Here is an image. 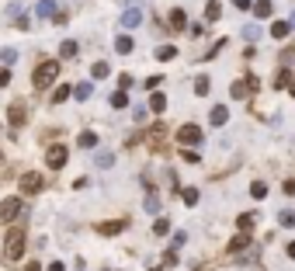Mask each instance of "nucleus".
<instances>
[{
	"mask_svg": "<svg viewBox=\"0 0 295 271\" xmlns=\"http://www.w3.org/2000/svg\"><path fill=\"white\" fill-rule=\"evenodd\" d=\"M142 209L150 212V216H157V212H160V198H157V195H150V198L142 202Z\"/></svg>",
	"mask_w": 295,
	"mask_h": 271,
	"instance_id": "26",
	"label": "nucleus"
},
{
	"mask_svg": "<svg viewBox=\"0 0 295 271\" xmlns=\"http://www.w3.org/2000/svg\"><path fill=\"white\" fill-rule=\"evenodd\" d=\"M118 84H122V91H129V87H132V76H129V73H122V76H118Z\"/></svg>",
	"mask_w": 295,
	"mask_h": 271,
	"instance_id": "41",
	"label": "nucleus"
},
{
	"mask_svg": "<svg viewBox=\"0 0 295 271\" xmlns=\"http://www.w3.org/2000/svg\"><path fill=\"white\" fill-rule=\"evenodd\" d=\"M150 111H157V115H160V111H167V98H163L160 91H157V94L150 98Z\"/></svg>",
	"mask_w": 295,
	"mask_h": 271,
	"instance_id": "21",
	"label": "nucleus"
},
{
	"mask_svg": "<svg viewBox=\"0 0 295 271\" xmlns=\"http://www.w3.org/2000/svg\"><path fill=\"white\" fill-rule=\"evenodd\" d=\"M77 146H80V149H94V146H97V136H94V132H80V136H77Z\"/></svg>",
	"mask_w": 295,
	"mask_h": 271,
	"instance_id": "17",
	"label": "nucleus"
},
{
	"mask_svg": "<svg viewBox=\"0 0 295 271\" xmlns=\"http://www.w3.org/2000/svg\"><path fill=\"white\" fill-rule=\"evenodd\" d=\"M170 28H177V31H181V28H188V14H184L181 7H174V11H170Z\"/></svg>",
	"mask_w": 295,
	"mask_h": 271,
	"instance_id": "13",
	"label": "nucleus"
},
{
	"mask_svg": "<svg viewBox=\"0 0 295 271\" xmlns=\"http://www.w3.org/2000/svg\"><path fill=\"white\" fill-rule=\"evenodd\" d=\"M21 254H24V229H11V233H7V244H4V257L18 261Z\"/></svg>",
	"mask_w": 295,
	"mask_h": 271,
	"instance_id": "2",
	"label": "nucleus"
},
{
	"mask_svg": "<svg viewBox=\"0 0 295 271\" xmlns=\"http://www.w3.org/2000/svg\"><path fill=\"white\" fill-rule=\"evenodd\" d=\"M208 119H212V125H226V119H229V111H226V104H215V108H212V115H208Z\"/></svg>",
	"mask_w": 295,
	"mask_h": 271,
	"instance_id": "12",
	"label": "nucleus"
},
{
	"mask_svg": "<svg viewBox=\"0 0 295 271\" xmlns=\"http://www.w3.org/2000/svg\"><path fill=\"white\" fill-rule=\"evenodd\" d=\"M285 254H288V257L295 261V244H288V247H285Z\"/></svg>",
	"mask_w": 295,
	"mask_h": 271,
	"instance_id": "45",
	"label": "nucleus"
},
{
	"mask_svg": "<svg viewBox=\"0 0 295 271\" xmlns=\"http://www.w3.org/2000/svg\"><path fill=\"white\" fill-rule=\"evenodd\" d=\"M7 18H14V21H18V18H21V4H11V7H7Z\"/></svg>",
	"mask_w": 295,
	"mask_h": 271,
	"instance_id": "40",
	"label": "nucleus"
},
{
	"mask_svg": "<svg viewBox=\"0 0 295 271\" xmlns=\"http://www.w3.org/2000/svg\"><path fill=\"white\" fill-rule=\"evenodd\" d=\"M195 94H198V98H205V94H208V76H205V73L195 80Z\"/></svg>",
	"mask_w": 295,
	"mask_h": 271,
	"instance_id": "28",
	"label": "nucleus"
},
{
	"mask_svg": "<svg viewBox=\"0 0 295 271\" xmlns=\"http://www.w3.org/2000/svg\"><path fill=\"white\" fill-rule=\"evenodd\" d=\"M174 56H177L174 46H160V49H157V59H174Z\"/></svg>",
	"mask_w": 295,
	"mask_h": 271,
	"instance_id": "33",
	"label": "nucleus"
},
{
	"mask_svg": "<svg viewBox=\"0 0 295 271\" xmlns=\"http://www.w3.org/2000/svg\"><path fill=\"white\" fill-rule=\"evenodd\" d=\"M115 52H122V56L132 52V38H129V35H118V38H115Z\"/></svg>",
	"mask_w": 295,
	"mask_h": 271,
	"instance_id": "18",
	"label": "nucleus"
},
{
	"mask_svg": "<svg viewBox=\"0 0 295 271\" xmlns=\"http://www.w3.org/2000/svg\"><path fill=\"white\" fill-rule=\"evenodd\" d=\"M177 143H181V146H198V143H202V129L191 125V122L181 125V129H177Z\"/></svg>",
	"mask_w": 295,
	"mask_h": 271,
	"instance_id": "3",
	"label": "nucleus"
},
{
	"mask_svg": "<svg viewBox=\"0 0 295 271\" xmlns=\"http://www.w3.org/2000/svg\"><path fill=\"white\" fill-rule=\"evenodd\" d=\"M14 59H18V49H14V46H4V49H0V63H7V66H11Z\"/></svg>",
	"mask_w": 295,
	"mask_h": 271,
	"instance_id": "23",
	"label": "nucleus"
},
{
	"mask_svg": "<svg viewBox=\"0 0 295 271\" xmlns=\"http://www.w3.org/2000/svg\"><path fill=\"white\" fill-rule=\"evenodd\" d=\"M153 271H157V268H153Z\"/></svg>",
	"mask_w": 295,
	"mask_h": 271,
	"instance_id": "46",
	"label": "nucleus"
},
{
	"mask_svg": "<svg viewBox=\"0 0 295 271\" xmlns=\"http://www.w3.org/2000/svg\"><path fill=\"white\" fill-rule=\"evenodd\" d=\"M69 94H73V87H59V91L52 94V101H56V104H63V101H66Z\"/></svg>",
	"mask_w": 295,
	"mask_h": 271,
	"instance_id": "35",
	"label": "nucleus"
},
{
	"mask_svg": "<svg viewBox=\"0 0 295 271\" xmlns=\"http://www.w3.org/2000/svg\"><path fill=\"white\" fill-rule=\"evenodd\" d=\"M136 25H142V11L139 7H125L122 11V28H136Z\"/></svg>",
	"mask_w": 295,
	"mask_h": 271,
	"instance_id": "8",
	"label": "nucleus"
},
{
	"mask_svg": "<svg viewBox=\"0 0 295 271\" xmlns=\"http://www.w3.org/2000/svg\"><path fill=\"white\" fill-rule=\"evenodd\" d=\"M219 18H223V4H215V0H212V4L205 7V21H219Z\"/></svg>",
	"mask_w": 295,
	"mask_h": 271,
	"instance_id": "22",
	"label": "nucleus"
},
{
	"mask_svg": "<svg viewBox=\"0 0 295 271\" xmlns=\"http://www.w3.org/2000/svg\"><path fill=\"white\" fill-rule=\"evenodd\" d=\"M91 94H94V87H91L87 80H84V84H77V87H73V98H77V101H87Z\"/></svg>",
	"mask_w": 295,
	"mask_h": 271,
	"instance_id": "19",
	"label": "nucleus"
},
{
	"mask_svg": "<svg viewBox=\"0 0 295 271\" xmlns=\"http://www.w3.org/2000/svg\"><path fill=\"white\" fill-rule=\"evenodd\" d=\"M247 244H250V233H240V237H233V240H229V247H226V250H229V254H240Z\"/></svg>",
	"mask_w": 295,
	"mask_h": 271,
	"instance_id": "15",
	"label": "nucleus"
},
{
	"mask_svg": "<svg viewBox=\"0 0 295 271\" xmlns=\"http://www.w3.org/2000/svg\"><path fill=\"white\" fill-rule=\"evenodd\" d=\"M91 73L97 76V80H104V76L112 73V66H108V63H94V66H91Z\"/></svg>",
	"mask_w": 295,
	"mask_h": 271,
	"instance_id": "25",
	"label": "nucleus"
},
{
	"mask_svg": "<svg viewBox=\"0 0 295 271\" xmlns=\"http://www.w3.org/2000/svg\"><path fill=\"white\" fill-rule=\"evenodd\" d=\"M271 11H274L271 0H257V4H253V14H257V18H271Z\"/></svg>",
	"mask_w": 295,
	"mask_h": 271,
	"instance_id": "20",
	"label": "nucleus"
},
{
	"mask_svg": "<svg viewBox=\"0 0 295 271\" xmlns=\"http://www.w3.org/2000/svg\"><path fill=\"white\" fill-rule=\"evenodd\" d=\"M112 164H115L112 153H101V157H97V167H112Z\"/></svg>",
	"mask_w": 295,
	"mask_h": 271,
	"instance_id": "36",
	"label": "nucleus"
},
{
	"mask_svg": "<svg viewBox=\"0 0 295 271\" xmlns=\"http://www.w3.org/2000/svg\"><path fill=\"white\" fill-rule=\"evenodd\" d=\"M233 4H236L240 11H250V7H253V4H250V0H233Z\"/></svg>",
	"mask_w": 295,
	"mask_h": 271,
	"instance_id": "42",
	"label": "nucleus"
},
{
	"mask_svg": "<svg viewBox=\"0 0 295 271\" xmlns=\"http://www.w3.org/2000/svg\"><path fill=\"white\" fill-rule=\"evenodd\" d=\"M24 271H42V264H39V261H31V264H28Z\"/></svg>",
	"mask_w": 295,
	"mask_h": 271,
	"instance_id": "44",
	"label": "nucleus"
},
{
	"mask_svg": "<svg viewBox=\"0 0 295 271\" xmlns=\"http://www.w3.org/2000/svg\"><path fill=\"white\" fill-rule=\"evenodd\" d=\"M18 212H21V202H18V198H7L4 205H0V222H11Z\"/></svg>",
	"mask_w": 295,
	"mask_h": 271,
	"instance_id": "7",
	"label": "nucleus"
},
{
	"mask_svg": "<svg viewBox=\"0 0 295 271\" xmlns=\"http://www.w3.org/2000/svg\"><path fill=\"white\" fill-rule=\"evenodd\" d=\"M153 233H157V237H167V233H170V222H167V219H157V222H153Z\"/></svg>",
	"mask_w": 295,
	"mask_h": 271,
	"instance_id": "32",
	"label": "nucleus"
},
{
	"mask_svg": "<svg viewBox=\"0 0 295 271\" xmlns=\"http://www.w3.org/2000/svg\"><path fill=\"white\" fill-rule=\"evenodd\" d=\"M253 222H257V216H253V212H243V216H240V229H243V233H250V226H253Z\"/></svg>",
	"mask_w": 295,
	"mask_h": 271,
	"instance_id": "29",
	"label": "nucleus"
},
{
	"mask_svg": "<svg viewBox=\"0 0 295 271\" xmlns=\"http://www.w3.org/2000/svg\"><path fill=\"white\" fill-rule=\"evenodd\" d=\"M243 38H247V42H257V38H261V28H257V25H247V28H243Z\"/></svg>",
	"mask_w": 295,
	"mask_h": 271,
	"instance_id": "31",
	"label": "nucleus"
},
{
	"mask_svg": "<svg viewBox=\"0 0 295 271\" xmlns=\"http://www.w3.org/2000/svg\"><path fill=\"white\" fill-rule=\"evenodd\" d=\"M288 31H292V21H274V25H271V35L278 38V42H285Z\"/></svg>",
	"mask_w": 295,
	"mask_h": 271,
	"instance_id": "11",
	"label": "nucleus"
},
{
	"mask_svg": "<svg viewBox=\"0 0 295 271\" xmlns=\"http://www.w3.org/2000/svg\"><path fill=\"white\" fill-rule=\"evenodd\" d=\"M250 195H253V198H264V195H268V184H264V181H253V184H250Z\"/></svg>",
	"mask_w": 295,
	"mask_h": 271,
	"instance_id": "27",
	"label": "nucleus"
},
{
	"mask_svg": "<svg viewBox=\"0 0 295 271\" xmlns=\"http://www.w3.org/2000/svg\"><path fill=\"white\" fill-rule=\"evenodd\" d=\"M56 76H59V63H42L39 70L31 73V84H35V87L42 91V87H49V84L56 80Z\"/></svg>",
	"mask_w": 295,
	"mask_h": 271,
	"instance_id": "1",
	"label": "nucleus"
},
{
	"mask_svg": "<svg viewBox=\"0 0 295 271\" xmlns=\"http://www.w3.org/2000/svg\"><path fill=\"white\" fill-rule=\"evenodd\" d=\"M42 184H45L42 174H24V177H21V191H28V195H31V191H39Z\"/></svg>",
	"mask_w": 295,
	"mask_h": 271,
	"instance_id": "9",
	"label": "nucleus"
},
{
	"mask_svg": "<svg viewBox=\"0 0 295 271\" xmlns=\"http://www.w3.org/2000/svg\"><path fill=\"white\" fill-rule=\"evenodd\" d=\"M278 222H281V226H295V212H292V209L278 212Z\"/></svg>",
	"mask_w": 295,
	"mask_h": 271,
	"instance_id": "34",
	"label": "nucleus"
},
{
	"mask_svg": "<svg viewBox=\"0 0 295 271\" xmlns=\"http://www.w3.org/2000/svg\"><path fill=\"white\" fill-rule=\"evenodd\" d=\"M49 271H66V264H63V261H52V264H49Z\"/></svg>",
	"mask_w": 295,
	"mask_h": 271,
	"instance_id": "43",
	"label": "nucleus"
},
{
	"mask_svg": "<svg viewBox=\"0 0 295 271\" xmlns=\"http://www.w3.org/2000/svg\"><path fill=\"white\" fill-rule=\"evenodd\" d=\"M7 84H11V70L0 66V87H7Z\"/></svg>",
	"mask_w": 295,
	"mask_h": 271,
	"instance_id": "38",
	"label": "nucleus"
},
{
	"mask_svg": "<svg viewBox=\"0 0 295 271\" xmlns=\"http://www.w3.org/2000/svg\"><path fill=\"white\" fill-rule=\"evenodd\" d=\"M7 119H11V125H14V129H21V125H24V104H11Z\"/></svg>",
	"mask_w": 295,
	"mask_h": 271,
	"instance_id": "10",
	"label": "nucleus"
},
{
	"mask_svg": "<svg viewBox=\"0 0 295 271\" xmlns=\"http://www.w3.org/2000/svg\"><path fill=\"white\" fill-rule=\"evenodd\" d=\"M125 104H129V94L125 91H115L112 94V108H125Z\"/></svg>",
	"mask_w": 295,
	"mask_h": 271,
	"instance_id": "30",
	"label": "nucleus"
},
{
	"mask_svg": "<svg viewBox=\"0 0 295 271\" xmlns=\"http://www.w3.org/2000/svg\"><path fill=\"white\" fill-rule=\"evenodd\" d=\"M181 157L188 160V164H198V153H195V149H181Z\"/></svg>",
	"mask_w": 295,
	"mask_h": 271,
	"instance_id": "39",
	"label": "nucleus"
},
{
	"mask_svg": "<svg viewBox=\"0 0 295 271\" xmlns=\"http://www.w3.org/2000/svg\"><path fill=\"white\" fill-rule=\"evenodd\" d=\"M181 198L188 205H198V188H181Z\"/></svg>",
	"mask_w": 295,
	"mask_h": 271,
	"instance_id": "24",
	"label": "nucleus"
},
{
	"mask_svg": "<svg viewBox=\"0 0 295 271\" xmlns=\"http://www.w3.org/2000/svg\"><path fill=\"white\" fill-rule=\"evenodd\" d=\"M125 229V219H115V222H101V233L104 237H115V233H122Z\"/></svg>",
	"mask_w": 295,
	"mask_h": 271,
	"instance_id": "14",
	"label": "nucleus"
},
{
	"mask_svg": "<svg viewBox=\"0 0 295 271\" xmlns=\"http://www.w3.org/2000/svg\"><path fill=\"white\" fill-rule=\"evenodd\" d=\"M274 84H278V91L288 84V70H278V76H274Z\"/></svg>",
	"mask_w": 295,
	"mask_h": 271,
	"instance_id": "37",
	"label": "nucleus"
},
{
	"mask_svg": "<svg viewBox=\"0 0 295 271\" xmlns=\"http://www.w3.org/2000/svg\"><path fill=\"white\" fill-rule=\"evenodd\" d=\"M66 157H69L66 146H49V149H45V164H49L52 171H59V167L66 164Z\"/></svg>",
	"mask_w": 295,
	"mask_h": 271,
	"instance_id": "4",
	"label": "nucleus"
},
{
	"mask_svg": "<svg viewBox=\"0 0 295 271\" xmlns=\"http://www.w3.org/2000/svg\"><path fill=\"white\" fill-rule=\"evenodd\" d=\"M77 52H80V46L73 42V38H66V42L59 46V56H63V59H73V56H77Z\"/></svg>",
	"mask_w": 295,
	"mask_h": 271,
	"instance_id": "16",
	"label": "nucleus"
},
{
	"mask_svg": "<svg viewBox=\"0 0 295 271\" xmlns=\"http://www.w3.org/2000/svg\"><path fill=\"white\" fill-rule=\"evenodd\" d=\"M59 4H56V0H39V4H35V14H39L42 21L45 18H59V11H56Z\"/></svg>",
	"mask_w": 295,
	"mask_h": 271,
	"instance_id": "6",
	"label": "nucleus"
},
{
	"mask_svg": "<svg viewBox=\"0 0 295 271\" xmlns=\"http://www.w3.org/2000/svg\"><path fill=\"white\" fill-rule=\"evenodd\" d=\"M257 87H261V80H257V76H247V80H236V84H233L229 94H233L236 101H243V98H247L250 91H257Z\"/></svg>",
	"mask_w": 295,
	"mask_h": 271,
	"instance_id": "5",
	"label": "nucleus"
}]
</instances>
